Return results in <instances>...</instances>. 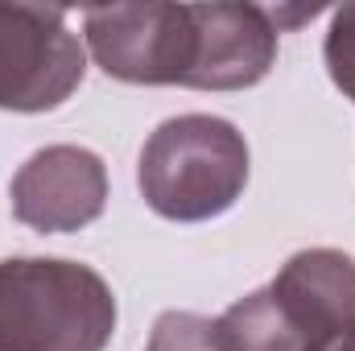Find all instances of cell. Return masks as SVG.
I'll return each mask as SVG.
<instances>
[{"mask_svg": "<svg viewBox=\"0 0 355 351\" xmlns=\"http://www.w3.org/2000/svg\"><path fill=\"white\" fill-rule=\"evenodd\" d=\"M314 12V4H107L87 8L83 37L95 67L120 83L244 91L272 71L285 21Z\"/></svg>", "mask_w": 355, "mask_h": 351, "instance_id": "1", "label": "cell"}, {"mask_svg": "<svg viewBox=\"0 0 355 351\" xmlns=\"http://www.w3.org/2000/svg\"><path fill=\"white\" fill-rule=\"evenodd\" d=\"M116 293L79 261H0V351H107Z\"/></svg>", "mask_w": 355, "mask_h": 351, "instance_id": "2", "label": "cell"}, {"mask_svg": "<svg viewBox=\"0 0 355 351\" xmlns=\"http://www.w3.org/2000/svg\"><path fill=\"white\" fill-rule=\"evenodd\" d=\"M248 170L252 157L244 132L223 116L190 112L149 132L137 162V186L153 215L170 223H207L240 203Z\"/></svg>", "mask_w": 355, "mask_h": 351, "instance_id": "3", "label": "cell"}, {"mask_svg": "<svg viewBox=\"0 0 355 351\" xmlns=\"http://www.w3.org/2000/svg\"><path fill=\"white\" fill-rule=\"evenodd\" d=\"M87 75V50L62 8L0 4V112H54Z\"/></svg>", "mask_w": 355, "mask_h": 351, "instance_id": "4", "label": "cell"}, {"mask_svg": "<svg viewBox=\"0 0 355 351\" xmlns=\"http://www.w3.org/2000/svg\"><path fill=\"white\" fill-rule=\"evenodd\" d=\"M268 310L293 351H318L355 327V257L339 248H302L265 285Z\"/></svg>", "mask_w": 355, "mask_h": 351, "instance_id": "5", "label": "cell"}, {"mask_svg": "<svg viewBox=\"0 0 355 351\" xmlns=\"http://www.w3.org/2000/svg\"><path fill=\"white\" fill-rule=\"evenodd\" d=\"M12 215L46 236H67L95 223L107 207V166L83 145L37 149L8 186Z\"/></svg>", "mask_w": 355, "mask_h": 351, "instance_id": "6", "label": "cell"}, {"mask_svg": "<svg viewBox=\"0 0 355 351\" xmlns=\"http://www.w3.org/2000/svg\"><path fill=\"white\" fill-rule=\"evenodd\" d=\"M145 351H236L215 318H202L194 310H166L153 331H149V343Z\"/></svg>", "mask_w": 355, "mask_h": 351, "instance_id": "7", "label": "cell"}, {"mask_svg": "<svg viewBox=\"0 0 355 351\" xmlns=\"http://www.w3.org/2000/svg\"><path fill=\"white\" fill-rule=\"evenodd\" d=\"M322 62L331 83L355 103V0L331 12V29L322 42Z\"/></svg>", "mask_w": 355, "mask_h": 351, "instance_id": "8", "label": "cell"}, {"mask_svg": "<svg viewBox=\"0 0 355 351\" xmlns=\"http://www.w3.org/2000/svg\"><path fill=\"white\" fill-rule=\"evenodd\" d=\"M318 351H355V327H352V331H339V335H331V339H327Z\"/></svg>", "mask_w": 355, "mask_h": 351, "instance_id": "9", "label": "cell"}]
</instances>
